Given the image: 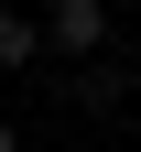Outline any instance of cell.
I'll return each mask as SVG.
<instances>
[{"label":"cell","mask_w":141,"mask_h":152,"mask_svg":"<svg viewBox=\"0 0 141 152\" xmlns=\"http://www.w3.org/2000/svg\"><path fill=\"white\" fill-rule=\"evenodd\" d=\"M0 152H22V130H11V120H0Z\"/></svg>","instance_id":"obj_3"},{"label":"cell","mask_w":141,"mask_h":152,"mask_svg":"<svg viewBox=\"0 0 141 152\" xmlns=\"http://www.w3.org/2000/svg\"><path fill=\"white\" fill-rule=\"evenodd\" d=\"M44 44H54V54H76V65H87V54L109 44V11H98V0H54V11H44Z\"/></svg>","instance_id":"obj_1"},{"label":"cell","mask_w":141,"mask_h":152,"mask_svg":"<svg viewBox=\"0 0 141 152\" xmlns=\"http://www.w3.org/2000/svg\"><path fill=\"white\" fill-rule=\"evenodd\" d=\"M33 54H44V22H22V11L0 0V76H11V65H33Z\"/></svg>","instance_id":"obj_2"}]
</instances>
